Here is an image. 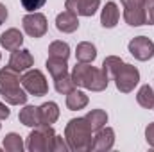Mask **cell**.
<instances>
[{
	"label": "cell",
	"instance_id": "6da1fadb",
	"mask_svg": "<svg viewBox=\"0 0 154 152\" xmlns=\"http://www.w3.org/2000/svg\"><path fill=\"white\" fill-rule=\"evenodd\" d=\"M102 68L106 70L108 77L115 81V86L120 93H131L136 84L140 82V72L136 66L124 63L116 56H108L102 63Z\"/></svg>",
	"mask_w": 154,
	"mask_h": 152
},
{
	"label": "cell",
	"instance_id": "7a4b0ae2",
	"mask_svg": "<svg viewBox=\"0 0 154 152\" xmlns=\"http://www.w3.org/2000/svg\"><path fill=\"white\" fill-rule=\"evenodd\" d=\"M0 95L11 106H25L27 102L29 95L22 86L20 72L13 70L11 66H5L0 70Z\"/></svg>",
	"mask_w": 154,
	"mask_h": 152
},
{
	"label": "cell",
	"instance_id": "3957f363",
	"mask_svg": "<svg viewBox=\"0 0 154 152\" xmlns=\"http://www.w3.org/2000/svg\"><path fill=\"white\" fill-rule=\"evenodd\" d=\"M74 84L90 91H104L109 84V77L104 68H95L90 63H79L72 70Z\"/></svg>",
	"mask_w": 154,
	"mask_h": 152
},
{
	"label": "cell",
	"instance_id": "277c9868",
	"mask_svg": "<svg viewBox=\"0 0 154 152\" xmlns=\"http://www.w3.org/2000/svg\"><path fill=\"white\" fill-rule=\"evenodd\" d=\"M91 127L88 125L86 118H72L66 127H65V140L70 147V150L75 152H86L91 149V141H93V136H91Z\"/></svg>",
	"mask_w": 154,
	"mask_h": 152
},
{
	"label": "cell",
	"instance_id": "5b68a950",
	"mask_svg": "<svg viewBox=\"0 0 154 152\" xmlns=\"http://www.w3.org/2000/svg\"><path fill=\"white\" fill-rule=\"evenodd\" d=\"M54 138H56V131L52 129V125H38L32 127L31 134L27 136L25 147L31 152H52Z\"/></svg>",
	"mask_w": 154,
	"mask_h": 152
},
{
	"label": "cell",
	"instance_id": "8992f818",
	"mask_svg": "<svg viewBox=\"0 0 154 152\" xmlns=\"http://www.w3.org/2000/svg\"><path fill=\"white\" fill-rule=\"evenodd\" d=\"M22 86L25 88V91L29 95H34V97H43V95L48 93L47 77L43 75L41 70H36V68H29L27 72H23Z\"/></svg>",
	"mask_w": 154,
	"mask_h": 152
},
{
	"label": "cell",
	"instance_id": "52a82bcc",
	"mask_svg": "<svg viewBox=\"0 0 154 152\" xmlns=\"http://www.w3.org/2000/svg\"><path fill=\"white\" fill-rule=\"evenodd\" d=\"M124 5V20L131 27L145 25V0H120Z\"/></svg>",
	"mask_w": 154,
	"mask_h": 152
},
{
	"label": "cell",
	"instance_id": "ba28073f",
	"mask_svg": "<svg viewBox=\"0 0 154 152\" xmlns=\"http://www.w3.org/2000/svg\"><path fill=\"white\" fill-rule=\"evenodd\" d=\"M22 25H23V31L31 36V38H43L47 34V29H48V23H47V16L43 13H29L22 18Z\"/></svg>",
	"mask_w": 154,
	"mask_h": 152
},
{
	"label": "cell",
	"instance_id": "9c48e42d",
	"mask_svg": "<svg viewBox=\"0 0 154 152\" xmlns=\"http://www.w3.org/2000/svg\"><path fill=\"white\" fill-rule=\"evenodd\" d=\"M129 54L138 59V61H149L154 56V43L152 39H149L147 36H136L129 41L127 45Z\"/></svg>",
	"mask_w": 154,
	"mask_h": 152
},
{
	"label": "cell",
	"instance_id": "30bf717a",
	"mask_svg": "<svg viewBox=\"0 0 154 152\" xmlns=\"http://www.w3.org/2000/svg\"><path fill=\"white\" fill-rule=\"evenodd\" d=\"M32 65H34V57H32L31 50H27V48H18V50H14V52L11 54L7 66H11L13 70L23 74V72H27L29 68H32Z\"/></svg>",
	"mask_w": 154,
	"mask_h": 152
},
{
	"label": "cell",
	"instance_id": "8fae6325",
	"mask_svg": "<svg viewBox=\"0 0 154 152\" xmlns=\"http://www.w3.org/2000/svg\"><path fill=\"white\" fill-rule=\"evenodd\" d=\"M115 145V131L111 127H102L99 131H95L93 141H91V149L90 150H111Z\"/></svg>",
	"mask_w": 154,
	"mask_h": 152
},
{
	"label": "cell",
	"instance_id": "7c38bea8",
	"mask_svg": "<svg viewBox=\"0 0 154 152\" xmlns=\"http://www.w3.org/2000/svg\"><path fill=\"white\" fill-rule=\"evenodd\" d=\"M65 7L77 16H93L100 7V0H66Z\"/></svg>",
	"mask_w": 154,
	"mask_h": 152
},
{
	"label": "cell",
	"instance_id": "4fadbf2b",
	"mask_svg": "<svg viewBox=\"0 0 154 152\" xmlns=\"http://www.w3.org/2000/svg\"><path fill=\"white\" fill-rule=\"evenodd\" d=\"M56 27L59 32H65V34H72L79 29V16L72 11H63L56 16Z\"/></svg>",
	"mask_w": 154,
	"mask_h": 152
},
{
	"label": "cell",
	"instance_id": "5bb4252c",
	"mask_svg": "<svg viewBox=\"0 0 154 152\" xmlns=\"http://www.w3.org/2000/svg\"><path fill=\"white\" fill-rule=\"evenodd\" d=\"M0 45H2V48L14 52L23 45V34L18 29H7L5 32L0 34Z\"/></svg>",
	"mask_w": 154,
	"mask_h": 152
},
{
	"label": "cell",
	"instance_id": "9a60e30c",
	"mask_svg": "<svg viewBox=\"0 0 154 152\" xmlns=\"http://www.w3.org/2000/svg\"><path fill=\"white\" fill-rule=\"evenodd\" d=\"M120 20V9L115 2H108L100 13V23L104 29H113Z\"/></svg>",
	"mask_w": 154,
	"mask_h": 152
},
{
	"label": "cell",
	"instance_id": "2e32d148",
	"mask_svg": "<svg viewBox=\"0 0 154 152\" xmlns=\"http://www.w3.org/2000/svg\"><path fill=\"white\" fill-rule=\"evenodd\" d=\"M39 113V125H52L59 118V108L56 102H45L38 106Z\"/></svg>",
	"mask_w": 154,
	"mask_h": 152
},
{
	"label": "cell",
	"instance_id": "e0dca14e",
	"mask_svg": "<svg viewBox=\"0 0 154 152\" xmlns=\"http://www.w3.org/2000/svg\"><path fill=\"white\" fill-rule=\"evenodd\" d=\"M88 106V95L81 90H72L70 93H66V108L70 111H79V109H84Z\"/></svg>",
	"mask_w": 154,
	"mask_h": 152
},
{
	"label": "cell",
	"instance_id": "ac0fdd59",
	"mask_svg": "<svg viewBox=\"0 0 154 152\" xmlns=\"http://www.w3.org/2000/svg\"><path fill=\"white\" fill-rule=\"evenodd\" d=\"M75 57L79 63H93L95 57H97V48L93 43L90 41H82L79 43L75 48Z\"/></svg>",
	"mask_w": 154,
	"mask_h": 152
},
{
	"label": "cell",
	"instance_id": "d6986e66",
	"mask_svg": "<svg viewBox=\"0 0 154 152\" xmlns=\"http://www.w3.org/2000/svg\"><path fill=\"white\" fill-rule=\"evenodd\" d=\"M18 120L25 127H38L39 125L38 108L36 106H25V108H22L20 109V114H18Z\"/></svg>",
	"mask_w": 154,
	"mask_h": 152
},
{
	"label": "cell",
	"instance_id": "ffe728a7",
	"mask_svg": "<svg viewBox=\"0 0 154 152\" xmlns=\"http://www.w3.org/2000/svg\"><path fill=\"white\" fill-rule=\"evenodd\" d=\"M47 70H48V74L52 75V79H57V77L68 74V63H66V59L48 57V59H47Z\"/></svg>",
	"mask_w": 154,
	"mask_h": 152
},
{
	"label": "cell",
	"instance_id": "44dd1931",
	"mask_svg": "<svg viewBox=\"0 0 154 152\" xmlns=\"http://www.w3.org/2000/svg\"><path fill=\"white\" fill-rule=\"evenodd\" d=\"M84 118H86V122H88V125L91 127L93 132L99 131V129H102V127L108 123V113L102 111V109H91Z\"/></svg>",
	"mask_w": 154,
	"mask_h": 152
},
{
	"label": "cell",
	"instance_id": "7402d4cb",
	"mask_svg": "<svg viewBox=\"0 0 154 152\" xmlns=\"http://www.w3.org/2000/svg\"><path fill=\"white\" fill-rule=\"evenodd\" d=\"M136 102L145 108V109H152V104H154V90L149 86V84H143L138 93H136Z\"/></svg>",
	"mask_w": 154,
	"mask_h": 152
},
{
	"label": "cell",
	"instance_id": "603a6c76",
	"mask_svg": "<svg viewBox=\"0 0 154 152\" xmlns=\"http://www.w3.org/2000/svg\"><path fill=\"white\" fill-rule=\"evenodd\" d=\"M48 57H59V59H66L68 61V57H70V47H68V43H65V41H52L50 45H48Z\"/></svg>",
	"mask_w": 154,
	"mask_h": 152
},
{
	"label": "cell",
	"instance_id": "cb8c5ba5",
	"mask_svg": "<svg viewBox=\"0 0 154 152\" xmlns=\"http://www.w3.org/2000/svg\"><path fill=\"white\" fill-rule=\"evenodd\" d=\"M4 150H7V152H22L23 150L22 136L16 134V132H9V134H5V138H4Z\"/></svg>",
	"mask_w": 154,
	"mask_h": 152
},
{
	"label": "cell",
	"instance_id": "d4e9b609",
	"mask_svg": "<svg viewBox=\"0 0 154 152\" xmlns=\"http://www.w3.org/2000/svg\"><path fill=\"white\" fill-rule=\"evenodd\" d=\"M54 86H56V91H57V93H63V95L70 93V91L75 88L74 79H72V74H65V75L54 79Z\"/></svg>",
	"mask_w": 154,
	"mask_h": 152
},
{
	"label": "cell",
	"instance_id": "484cf974",
	"mask_svg": "<svg viewBox=\"0 0 154 152\" xmlns=\"http://www.w3.org/2000/svg\"><path fill=\"white\" fill-rule=\"evenodd\" d=\"M20 4H22V7H23L25 11L34 13V11L41 9V7L47 4V0H20Z\"/></svg>",
	"mask_w": 154,
	"mask_h": 152
},
{
	"label": "cell",
	"instance_id": "4316f807",
	"mask_svg": "<svg viewBox=\"0 0 154 152\" xmlns=\"http://www.w3.org/2000/svg\"><path fill=\"white\" fill-rule=\"evenodd\" d=\"M145 25H154V0H145Z\"/></svg>",
	"mask_w": 154,
	"mask_h": 152
},
{
	"label": "cell",
	"instance_id": "83f0119b",
	"mask_svg": "<svg viewBox=\"0 0 154 152\" xmlns=\"http://www.w3.org/2000/svg\"><path fill=\"white\" fill-rule=\"evenodd\" d=\"M66 150H70L66 140H63V136L56 134V138H54V152H66Z\"/></svg>",
	"mask_w": 154,
	"mask_h": 152
},
{
	"label": "cell",
	"instance_id": "f1b7e54d",
	"mask_svg": "<svg viewBox=\"0 0 154 152\" xmlns=\"http://www.w3.org/2000/svg\"><path fill=\"white\" fill-rule=\"evenodd\" d=\"M145 140H147L149 147H152L154 149V122L145 127Z\"/></svg>",
	"mask_w": 154,
	"mask_h": 152
},
{
	"label": "cell",
	"instance_id": "f546056e",
	"mask_svg": "<svg viewBox=\"0 0 154 152\" xmlns=\"http://www.w3.org/2000/svg\"><path fill=\"white\" fill-rule=\"evenodd\" d=\"M9 114H11L9 108H7L4 102H0V120H7V118H9Z\"/></svg>",
	"mask_w": 154,
	"mask_h": 152
},
{
	"label": "cell",
	"instance_id": "4dcf8cb0",
	"mask_svg": "<svg viewBox=\"0 0 154 152\" xmlns=\"http://www.w3.org/2000/svg\"><path fill=\"white\" fill-rule=\"evenodd\" d=\"M5 20H7V7L0 2V25H2Z\"/></svg>",
	"mask_w": 154,
	"mask_h": 152
},
{
	"label": "cell",
	"instance_id": "1f68e13d",
	"mask_svg": "<svg viewBox=\"0 0 154 152\" xmlns=\"http://www.w3.org/2000/svg\"><path fill=\"white\" fill-rule=\"evenodd\" d=\"M0 59H2V54H0Z\"/></svg>",
	"mask_w": 154,
	"mask_h": 152
},
{
	"label": "cell",
	"instance_id": "d6a6232c",
	"mask_svg": "<svg viewBox=\"0 0 154 152\" xmlns=\"http://www.w3.org/2000/svg\"><path fill=\"white\" fill-rule=\"evenodd\" d=\"M152 109H154V104H152Z\"/></svg>",
	"mask_w": 154,
	"mask_h": 152
}]
</instances>
